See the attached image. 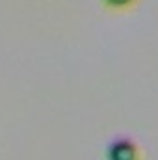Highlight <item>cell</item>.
<instances>
[{
    "label": "cell",
    "instance_id": "cell-1",
    "mask_svg": "<svg viewBox=\"0 0 158 160\" xmlns=\"http://www.w3.org/2000/svg\"><path fill=\"white\" fill-rule=\"evenodd\" d=\"M136 153H138L136 145L126 138L112 142V145L108 147V157L112 160H134Z\"/></svg>",
    "mask_w": 158,
    "mask_h": 160
},
{
    "label": "cell",
    "instance_id": "cell-2",
    "mask_svg": "<svg viewBox=\"0 0 158 160\" xmlns=\"http://www.w3.org/2000/svg\"><path fill=\"white\" fill-rule=\"evenodd\" d=\"M108 6H112V8H125V6H128L132 0H104Z\"/></svg>",
    "mask_w": 158,
    "mask_h": 160
}]
</instances>
